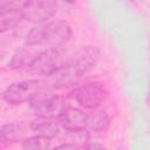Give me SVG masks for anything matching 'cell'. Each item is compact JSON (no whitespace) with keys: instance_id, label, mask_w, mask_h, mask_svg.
<instances>
[{"instance_id":"obj_11","label":"cell","mask_w":150,"mask_h":150,"mask_svg":"<svg viewBox=\"0 0 150 150\" xmlns=\"http://www.w3.org/2000/svg\"><path fill=\"white\" fill-rule=\"evenodd\" d=\"M36 55H38V53H34L32 50L21 49L12 56L8 66L12 69H23V68L28 69V67L32 64V62L34 61Z\"/></svg>"},{"instance_id":"obj_6","label":"cell","mask_w":150,"mask_h":150,"mask_svg":"<svg viewBox=\"0 0 150 150\" xmlns=\"http://www.w3.org/2000/svg\"><path fill=\"white\" fill-rule=\"evenodd\" d=\"M71 97L84 109H96L105 100L107 91L97 82H86L73 89Z\"/></svg>"},{"instance_id":"obj_3","label":"cell","mask_w":150,"mask_h":150,"mask_svg":"<svg viewBox=\"0 0 150 150\" xmlns=\"http://www.w3.org/2000/svg\"><path fill=\"white\" fill-rule=\"evenodd\" d=\"M67 62V54L63 50L59 48H48L45 52L38 53L27 70L36 75H55L66 66Z\"/></svg>"},{"instance_id":"obj_10","label":"cell","mask_w":150,"mask_h":150,"mask_svg":"<svg viewBox=\"0 0 150 150\" xmlns=\"http://www.w3.org/2000/svg\"><path fill=\"white\" fill-rule=\"evenodd\" d=\"M23 19L21 9H6L1 11L0 16V30L1 33H5L8 29H12L16 27Z\"/></svg>"},{"instance_id":"obj_1","label":"cell","mask_w":150,"mask_h":150,"mask_svg":"<svg viewBox=\"0 0 150 150\" xmlns=\"http://www.w3.org/2000/svg\"><path fill=\"white\" fill-rule=\"evenodd\" d=\"M100 57V52L96 47H83L71 59L68 60L66 66L55 74L54 87L66 88L76 84L83 74L88 73L95 67Z\"/></svg>"},{"instance_id":"obj_14","label":"cell","mask_w":150,"mask_h":150,"mask_svg":"<svg viewBox=\"0 0 150 150\" xmlns=\"http://www.w3.org/2000/svg\"><path fill=\"white\" fill-rule=\"evenodd\" d=\"M19 127L16 124H6L2 125L1 130H0V141L1 143H9V142H14L19 136H20V131H19Z\"/></svg>"},{"instance_id":"obj_4","label":"cell","mask_w":150,"mask_h":150,"mask_svg":"<svg viewBox=\"0 0 150 150\" xmlns=\"http://www.w3.org/2000/svg\"><path fill=\"white\" fill-rule=\"evenodd\" d=\"M47 82L42 80H26L13 83L2 94L4 100L9 104H20L30 101L39 93L46 90Z\"/></svg>"},{"instance_id":"obj_7","label":"cell","mask_w":150,"mask_h":150,"mask_svg":"<svg viewBox=\"0 0 150 150\" xmlns=\"http://www.w3.org/2000/svg\"><path fill=\"white\" fill-rule=\"evenodd\" d=\"M57 7V0H29L22 7L21 12L25 20L40 23L53 18Z\"/></svg>"},{"instance_id":"obj_8","label":"cell","mask_w":150,"mask_h":150,"mask_svg":"<svg viewBox=\"0 0 150 150\" xmlns=\"http://www.w3.org/2000/svg\"><path fill=\"white\" fill-rule=\"evenodd\" d=\"M61 127L73 134L86 132L88 125V116L79 108L67 107L60 116Z\"/></svg>"},{"instance_id":"obj_9","label":"cell","mask_w":150,"mask_h":150,"mask_svg":"<svg viewBox=\"0 0 150 150\" xmlns=\"http://www.w3.org/2000/svg\"><path fill=\"white\" fill-rule=\"evenodd\" d=\"M30 129L36 135L52 139L55 136H57V134L60 131V125L56 122V118L46 117V116H39L38 118L32 121Z\"/></svg>"},{"instance_id":"obj_15","label":"cell","mask_w":150,"mask_h":150,"mask_svg":"<svg viewBox=\"0 0 150 150\" xmlns=\"http://www.w3.org/2000/svg\"><path fill=\"white\" fill-rule=\"evenodd\" d=\"M29 0H1V11L6 9H22Z\"/></svg>"},{"instance_id":"obj_12","label":"cell","mask_w":150,"mask_h":150,"mask_svg":"<svg viewBox=\"0 0 150 150\" xmlns=\"http://www.w3.org/2000/svg\"><path fill=\"white\" fill-rule=\"evenodd\" d=\"M110 125V118L105 111H97L96 114L88 116L87 128L95 132H103Z\"/></svg>"},{"instance_id":"obj_2","label":"cell","mask_w":150,"mask_h":150,"mask_svg":"<svg viewBox=\"0 0 150 150\" xmlns=\"http://www.w3.org/2000/svg\"><path fill=\"white\" fill-rule=\"evenodd\" d=\"M71 38V27L62 20L45 21L34 26L26 36L28 46H47L57 48L67 43Z\"/></svg>"},{"instance_id":"obj_13","label":"cell","mask_w":150,"mask_h":150,"mask_svg":"<svg viewBox=\"0 0 150 150\" xmlns=\"http://www.w3.org/2000/svg\"><path fill=\"white\" fill-rule=\"evenodd\" d=\"M22 148L23 149H28V150H45L50 148V139L42 137V136H33L29 137L27 139L23 141L22 143Z\"/></svg>"},{"instance_id":"obj_16","label":"cell","mask_w":150,"mask_h":150,"mask_svg":"<svg viewBox=\"0 0 150 150\" xmlns=\"http://www.w3.org/2000/svg\"><path fill=\"white\" fill-rule=\"evenodd\" d=\"M63 1H64V2H74L75 0H63Z\"/></svg>"},{"instance_id":"obj_5","label":"cell","mask_w":150,"mask_h":150,"mask_svg":"<svg viewBox=\"0 0 150 150\" xmlns=\"http://www.w3.org/2000/svg\"><path fill=\"white\" fill-rule=\"evenodd\" d=\"M29 102L36 115L53 118H60L63 110L67 108L62 96L46 93L45 90L34 96Z\"/></svg>"}]
</instances>
